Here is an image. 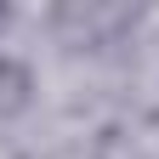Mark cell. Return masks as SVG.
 I'll list each match as a JSON object with an SVG mask.
<instances>
[{
    "mask_svg": "<svg viewBox=\"0 0 159 159\" xmlns=\"http://www.w3.org/2000/svg\"><path fill=\"white\" fill-rule=\"evenodd\" d=\"M0 17H6V11H0Z\"/></svg>",
    "mask_w": 159,
    "mask_h": 159,
    "instance_id": "6da1fadb",
    "label": "cell"
}]
</instances>
